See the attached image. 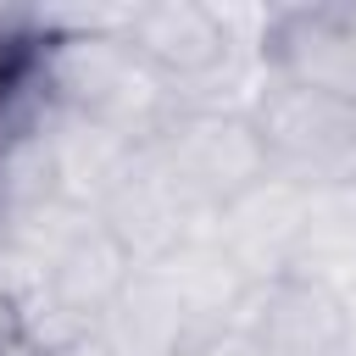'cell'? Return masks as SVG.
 I'll return each instance as SVG.
<instances>
[{
	"label": "cell",
	"instance_id": "277c9868",
	"mask_svg": "<svg viewBox=\"0 0 356 356\" xmlns=\"http://www.w3.org/2000/svg\"><path fill=\"white\" fill-rule=\"evenodd\" d=\"M95 217L117 234V245L139 267L161 261L167 250H178L184 239H195L200 228H211V211L172 178V167L156 156L150 139L134 150V161L122 167V178L111 184V195L100 200Z\"/></svg>",
	"mask_w": 356,
	"mask_h": 356
},
{
	"label": "cell",
	"instance_id": "8992f818",
	"mask_svg": "<svg viewBox=\"0 0 356 356\" xmlns=\"http://www.w3.org/2000/svg\"><path fill=\"white\" fill-rule=\"evenodd\" d=\"M261 56L273 78H289L356 106V6L273 11L261 33Z\"/></svg>",
	"mask_w": 356,
	"mask_h": 356
},
{
	"label": "cell",
	"instance_id": "52a82bcc",
	"mask_svg": "<svg viewBox=\"0 0 356 356\" xmlns=\"http://www.w3.org/2000/svg\"><path fill=\"white\" fill-rule=\"evenodd\" d=\"M111 28L167 83H206L234 56V33L222 28V11L217 6H189V0L134 6V11H117Z\"/></svg>",
	"mask_w": 356,
	"mask_h": 356
},
{
	"label": "cell",
	"instance_id": "6da1fadb",
	"mask_svg": "<svg viewBox=\"0 0 356 356\" xmlns=\"http://www.w3.org/2000/svg\"><path fill=\"white\" fill-rule=\"evenodd\" d=\"M44 78L56 89V106H67V111L134 139V145L156 139L161 122L178 111L172 106V83L122 44L111 17L89 22L83 33L56 39V50L44 61Z\"/></svg>",
	"mask_w": 356,
	"mask_h": 356
},
{
	"label": "cell",
	"instance_id": "ba28073f",
	"mask_svg": "<svg viewBox=\"0 0 356 356\" xmlns=\"http://www.w3.org/2000/svg\"><path fill=\"white\" fill-rule=\"evenodd\" d=\"M306 195L312 189L267 172L261 184H250L245 195H234L228 206L211 211V239L228 250V261L250 284H273L289 273L295 245H300V222H306Z\"/></svg>",
	"mask_w": 356,
	"mask_h": 356
},
{
	"label": "cell",
	"instance_id": "5b68a950",
	"mask_svg": "<svg viewBox=\"0 0 356 356\" xmlns=\"http://www.w3.org/2000/svg\"><path fill=\"white\" fill-rule=\"evenodd\" d=\"M239 312V323L273 356H356V317L334 284L284 273L273 284H256Z\"/></svg>",
	"mask_w": 356,
	"mask_h": 356
},
{
	"label": "cell",
	"instance_id": "9c48e42d",
	"mask_svg": "<svg viewBox=\"0 0 356 356\" xmlns=\"http://www.w3.org/2000/svg\"><path fill=\"white\" fill-rule=\"evenodd\" d=\"M184 356H273L245 323H217V328H206V334H195L189 345H184Z\"/></svg>",
	"mask_w": 356,
	"mask_h": 356
},
{
	"label": "cell",
	"instance_id": "3957f363",
	"mask_svg": "<svg viewBox=\"0 0 356 356\" xmlns=\"http://www.w3.org/2000/svg\"><path fill=\"white\" fill-rule=\"evenodd\" d=\"M150 145L206 211L228 206L234 195H245L273 172L250 111H228V106H178Z\"/></svg>",
	"mask_w": 356,
	"mask_h": 356
},
{
	"label": "cell",
	"instance_id": "7a4b0ae2",
	"mask_svg": "<svg viewBox=\"0 0 356 356\" xmlns=\"http://www.w3.org/2000/svg\"><path fill=\"white\" fill-rule=\"evenodd\" d=\"M250 122L278 178L300 189H356V106L323 89L267 78L250 100Z\"/></svg>",
	"mask_w": 356,
	"mask_h": 356
}]
</instances>
